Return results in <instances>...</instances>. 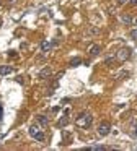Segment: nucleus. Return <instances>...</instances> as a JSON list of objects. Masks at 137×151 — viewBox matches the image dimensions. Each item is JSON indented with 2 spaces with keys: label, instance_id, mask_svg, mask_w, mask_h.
I'll list each match as a JSON object with an SVG mask.
<instances>
[{
  "label": "nucleus",
  "instance_id": "nucleus-1",
  "mask_svg": "<svg viewBox=\"0 0 137 151\" xmlns=\"http://www.w3.org/2000/svg\"><path fill=\"white\" fill-rule=\"evenodd\" d=\"M77 125L82 128H88L91 125V115L88 114V112H83V114H80L77 117Z\"/></svg>",
  "mask_w": 137,
  "mask_h": 151
},
{
  "label": "nucleus",
  "instance_id": "nucleus-12",
  "mask_svg": "<svg viewBox=\"0 0 137 151\" xmlns=\"http://www.w3.org/2000/svg\"><path fill=\"white\" fill-rule=\"evenodd\" d=\"M80 63H82V59H74V60L70 62V65H72V67H77V65H80Z\"/></svg>",
  "mask_w": 137,
  "mask_h": 151
},
{
  "label": "nucleus",
  "instance_id": "nucleus-8",
  "mask_svg": "<svg viewBox=\"0 0 137 151\" xmlns=\"http://www.w3.org/2000/svg\"><path fill=\"white\" fill-rule=\"evenodd\" d=\"M41 49L44 50V52H47V50L51 49V42H49V41H42V42H41Z\"/></svg>",
  "mask_w": 137,
  "mask_h": 151
},
{
  "label": "nucleus",
  "instance_id": "nucleus-7",
  "mask_svg": "<svg viewBox=\"0 0 137 151\" xmlns=\"http://www.w3.org/2000/svg\"><path fill=\"white\" fill-rule=\"evenodd\" d=\"M51 73H52V72H51V68H44V70H41V72H39V75H38V76H39V78L44 80L46 76H49Z\"/></svg>",
  "mask_w": 137,
  "mask_h": 151
},
{
  "label": "nucleus",
  "instance_id": "nucleus-17",
  "mask_svg": "<svg viewBox=\"0 0 137 151\" xmlns=\"http://www.w3.org/2000/svg\"><path fill=\"white\" fill-rule=\"evenodd\" d=\"M117 4H119V5H122V4H126V0H117Z\"/></svg>",
  "mask_w": 137,
  "mask_h": 151
},
{
  "label": "nucleus",
  "instance_id": "nucleus-15",
  "mask_svg": "<svg viewBox=\"0 0 137 151\" xmlns=\"http://www.w3.org/2000/svg\"><path fill=\"white\" fill-rule=\"evenodd\" d=\"M2 117H3V109H2V104H0V120H2Z\"/></svg>",
  "mask_w": 137,
  "mask_h": 151
},
{
  "label": "nucleus",
  "instance_id": "nucleus-3",
  "mask_svg": "<svg viewBox=\"0 0 137 151\" xmlns=\"http://www.w3.org/2000/svg\"><path fill=\"white\" fill-rule=\"evenodd\" d=\"M111 130V125L108 124V122H103V124H100V127H98V133L101 135V137H106L108 133H109Z\"/></svg>",
  "mask_w": 137,
  "mask_h": 151
},
{
  "label": "nucleus",
  "instance_id": "nucleus-9",
  "mask_svg": "<svg viewBox=\"0 0 137 151\" xmlns=\"http://www.w3.org/2000/svg\"><path fill=\"white\" fill-rule=\"evenodd\" d=\"M87 150H91V151H103V150H106V148H104L103 145H95V146H88Z\"/></svg>",
  "mask_w": 137,
  "mask_h": 151
},
{
  "label": "nucleus",
  "instance_id": "nucleus-13",
  "mask_svg": "<svg viewBox=\"0 0 137 151\" xmlns=\"http://www.w3.org/2000/svg\"><path fill=\"white\" fill-rule=\"evenodd\" d=\"M67 122H68V119L67 117H64V119H62V120H59V127H64V125H67Z\"/></svg>",
  "mask_w": 137,
  "mask_h": 151
},
{
  "label": "nucleus",
  "instance_id": "nucleus-4",
  "mask_svg": "<svg viewBox=\"0 0 137 151\" xmlns=\"http://www.w3.org/2000/svg\"><path fill=\"white\" fill-rule=\"evenodd\" d=\"M116 57H117L119 60H122V62H124V60H127V59L130 57V49H127V47H126V49H121L119 52H117Z\"/></svg>",
  "mask_w": 137,
  "mask_h": 151
},
{
  "label": "nucleus",
  "instance_id": "nucleus-14",
  "mask_svg": "<svg viewBox=\"0 0 137 151\" xmlns=\"http://www.w3.org/2000/svg\"><path fill=\"white\" fill-rule=\"evenodd\" d=\"M130 37H132V39H136V41H137V29L130 31Z\"/></svg>",
  "mask_w": 137,
  "mask_h": 151
},
{
  "label": "nucleus",
  "instance_id": "nucleus-5",
  "mask_svg": "<svg viewBox=\"0 0 137 151\" xmlns=\"http://www.w3.org/2000/svg\"><path fill=\"white\" fill-rule=\"evenodd\" d=\"M13 72V68L12 67H8V65H2L0 67V75H8V73H12Z\"/></svg>",
  "mask_w": 137,
  "mask_h": 151
},
{
  "label": "nucleus",
  "instance_id": "nucleus-19",
  "mask_svg": "<svg viewBox=\"0 0 137 151\" xmlns=\"http://www.w3.org/2000/svg\"><path fill=\"white\" fill-rule=\"evenodd\" d=\"M0 4H2V2H0Z\"/></svg>",
  "mask_w": 137,
  "mask_h": 151
},
{
  "label": "nucleus",
  "instance_id": "nucleus-2",
  "mask_svg": "<svg viewBox=\"0 0 137 151\" xmlns=\"http://www.w3.org/2000/svg\"><path fill=\"white\" fill-rule=\"evenodd\" d=\"M29 135H31L34 140H38V141L44 140V133H42V130L38 127V125H31V127H29Z\"/></svg>",
  "mask_w": 137,
  "mask_h": 151
},
{
  "label": "nucleus",
  "instance_id": "nucleus-6",
  "mask_svg": "<svg viewBox=\"0 0 137 151\" xmlns=\"http://www.w3.org/2000/svg\"><path fill=\"white\" fill-rule=\"evenodd\" d=\"M100 50H101L100 46H91V47H90V55H91V57H96L98 54H100Z\"/></svg>",
  "mask_w": 137,
  "mask_h": 151
},
{
  "label": "nucleus",
  "instance_id": "nucleus-10",
  "mask_svg": "<svg viewBox=\"0 0 137 151\" xmlns=\"http://www.w3.org/2000/svg\"><path fill=\"white\" fill-rule=\"evenodd\" d=\"M38 122H39V124H41V125H47V117H44V115H38Z\"/></svg>",
  "mask_w": 137,
  "mask_h": 151
},
{
  "label": "nucleus",
  "instance_id": "nucleus-16",
  "mask_svg": "<svg viewBox=\"0 0 137 151\" xmlns=\"http://www.w3.org/2000/svg\"><path fill=\"white\" fill-rule=\"evenodd\" d=\"M129 4H130V5H134V7H136V5H137V0H130Z\"/></svg>",
  "mask_w": 137,
  "mask_h": 151
},
{
  "label": "nucleus",
  "instance_id": "nucleus-11",
  "mask_svg": "<svg viewBox=\"0 0 137 151\" xmlns=\"http://www.w3.org/2000/svg\"><path fill=\"white\" fill-rule=\"evenodd\" d=\"M122 21H124V23H127V24H130V23H132V18H130L129 15H124V17H122Z\"/></svg>",
  "mask_w": 137,
  "mask_h": 151
},
{
  "label": "nucleus",
  "instance_id": "nucleus-18",
  "mask_svg": "<svg viewBox=\"0 0 137 151\" xmlns=\"http://www.w3.org/2000/svg\"><path fill=\"white\" fill-rule=\"evenodd\" d=\"M136 135H137V128H136Z\"/></svg>",
  "mask_w": 137,
  "mask_h": 151
}]
</instances>
